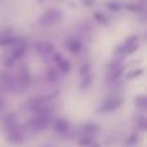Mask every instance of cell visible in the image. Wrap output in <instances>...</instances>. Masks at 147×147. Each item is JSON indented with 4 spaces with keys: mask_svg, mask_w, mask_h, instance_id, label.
Segmentation results:
<instances>
[{
    "mask_svg": "<svg viewBox=\"0 0 147 147\" xmlns=\"http://www.w3.org/2000/svg\"><path fill=\"white\" fill-rule=\"evenodd\" d=\"M88 71H89V66H88V65H83V67H81V70H80V75L81 76L86 75Z\"/></svg>",
    "mask_w": 147,
    "mask_h": 147,
    "instance_id": "603a6c76",
    "label": "cell"
},
{
    "mask_svg": "<svg viewBox=\"0 0 147 147\" xmlns=\"http://www.w3.org/2000/svg\"><path fill=\"white\" fill-rule=\"evenodd\" d=\"M36 49L44 54H52L54 52V47L51 43H38L36 44Z\"/></svg>",
    "mask_w": 147,
    "mask_h": 147,
    "instance_id": "277c9868",
    "label": "cell"
},
{
    "mask_svg": "<svg viewBox=\"0 0 147 147\" xmlns=\"http://www.w3.org/2000/svg\"><path fill=\"white\" fill-rule=\"evenodd\" d=\"M83 128H84V132H85V133H94L97 130V125L96 124H90V123L84 124Z\"/></svg>",
    "mask_w": 147,
    "mask_h": 147,
    "instance_id": "4fadbf2b",
    "label": "cell"
},
{
    "mask_svg": "<svg viewBox=\"0 0 147 147\" xmlns=\"http://www.w3.org/2000/svg\"><path fill=\"white\" fill-rule=\"evenodd\" d=\"M142 74H143V70H142V69L133 70V71H130V72L127 74V78H128V79H134V78H138V76H141Z\"/></svg>",
    "mask_w": 147,
    "mask_h": 147,
    "instance_id": "7c38bea8",
    "label": "cell"
},
{
    "mask_svg": "<svg viewBox=\"0 0 147 147\" xmlns=\"http://www.w3.org/2000/svg\"><path fill=\"white\" fill-rule=\"evenodd\" d=\"M80 143L81 146H88V145H90L92 143V136H84V137H81V140H80Z\"/></svg>",
    "mask_w": 147,
    "mask_h": 147,
    "instance_id": "ac0fdd59",
    "label": "cell"
},
{
    "mask_svg": "<svg viewBox=\"0 0 147 147\" xmlns=\"http://www.w3.org/2000/svg\"><path fill=\"white\" fill-rule=\"evenodd\" d=\"M137 124L140 125V128L142 130H146V128H147V119L145 116L138 117V119H137Z\"/></svg>",
    "mask_w": 147,
    "mask_h": 147,
    "instance_id": "e0dca14e",
    "label": "cell"
},
{
    "mask_svg": "<svg viewBox=\"0 0 147 147\" xmlns=\"http://www.w3.org/2000/svg\"><path fill=\"white\" fill-rule=\"evenodd\" d=\"M20 76H21V80H22V81H25V83H30V74H28L27 66H22V67H21Z\"/></svg>",
    "mask_w": 147,
    "mask_h": 147,
    "instance_id": "9c48e42d",
    "label": "cell"
},
{
    "mask_svg": "<svg viewBox=\"0 0 147 147\" xmlns=\"http://www.w3.org/2000/svg\"><path fill=\"white\" fill-rule=\"evenodd\" d=\"M49 121H51V117L48 116V114H38V116L31 119L30 121V127L35 128V129H44V128L48 127Z\"/></svg>",
    "mask_w": 147,
    "mask_h": 147,
    "instance_id": "3957f363",
    "label": "cell"
},
{
    "mask_svg": "<svg viewBox=\"0 0 147 147\" xmlns=\"http://www.w3.org/2000/svg\"><path fill=\"white\" fill-rule=\"evenodd\" d=\"M57 66L59 67V70H61L62 72H69V71H70V67H71V65H70V62L67 61V59L62 58L61 61L57 63Z\"/></svg>",
    "mask_w": 147,
    "mask_h": 147,
    "instance_id": "30bf717a",
    "label": "cell"
},
{
    "mask_svg": "<svg viewBox=\"0 0 147 147\" xmlns=\"http://www.w3.org/2000/svg\"><path fill=\"white\" fill-rule=\"evenodd\" d=\"M84 80H83V83H81V89H84V88H88V85H89V83H90V78H89V75L86 74V75H84Z\"/></svg>",
    "mask_w": 147,
    "mask_h": 147,
    "instance_id": "44dd1931",
    "label": "cell"
},
{
    "mask_svg": "<svg viewBox=\"0 0 147 147\" xmlns=\"http://www.w3.org/2000/svg\"><path fill=\"white\" fill-rule=\"evenodd\" d=\"M121 72H123V67H114V70H112V72H111V78L117 79L121 75Z\"/></svg>",
    "mask_w": 147,
    "mask_h": 147,
    "instance_id": "d6986e66",
    "label": "cell"
},
{
    "mask_svg": "<svg viewBox=\"0 0 147 147\" xmlns=\"http://www.w3.org/2000/svg\"><path fill=\"white\" fill-rule=\"evenodd\" d=\"M47 78L51 81H56L57 79H58V74L54 71V69H49L48 71H47Z\"/></svg>",
    "mask_w": 147,
    "mask_h": 147,
    "instance_id": "9a60e30c",
    "label": "cell"
},
{
    "mask_svg": "<svg viewBox=\"0 0 147 147\" xmlns=\"http://www.w3.org/2000/svg\"><path fill=\"white\" fill-rule=\"evenodd\" d=\"M54 129L58 133H66L67 130H69V123L62 119L56 120V121H54Z\"/></svg>",
    "mask_w": 147,
    "mask_h": 147,
    "instance_id": "5b68a950",
    "label": "cell"
},
{
    "mask_svg": "<svg viewBox=\"0 0 147 147\" xmlns=\"http://www.w3.org/2000/svg\"><path fill=\"white\" fill-rule=\"evenodd\" d=\"M25 51H26L25 45H16V48L13 49L12 58H13V59H18V58H21V57L23 56V53H25Z\"/></svg>",
    "mask_w": 147,
    "mask_h": 147,
    "instance_id": "ba28073f",
    "label": "cell"
},
{
    "mask_svg": "<svg viewBox=\"0 0 147 147\" xmlns=\"http://www.w3.org/2000/svg\"><path fill=\"white\" fill-rule=\"evenodd\" d=\"M8 140H9V142H12V143H22L23 142V136L21 134L17 129H14L13 132L9 133Z\"/></svg>",
    "mask_w": 147,
    "mask_h": 147,
    "instance_id": "8992f818",
    "label": "cell"
},
{
    "mask_svg": "<svg viewBox=\"0 0 147 147\" xmlns=\"http://www.w3.org/2000/svg\"><path fill=\"white\" fill-rule=\"evenodd\" d=\"M137 140H138V136H137V134H133V136H130L129 140H128L127 142H128V143H134Z\"/></svg>",
    "mask_w": 147,
    "mask_h": 147,
    "instance_id": "d4e9b609",
    "label": "cell"
},
{
    "mask_svg": "<svg viewBox=\"0 0 147 147\" xmlns=\"http://www.w3.org/2000/svg\"><path fill=\"white\" fill-rule=\"evenodd\" d=\"M67 48H69L70 52H72V53H78L79 51H80L81 48V44L79 40H75V39H71V40L67 41Z\"/></svg>",
    "mask_w": 147,
    "mask_h": 147,
    "instance_id": "52a82bcc",
    "label": "cell"
},
{
    "mask_svg": "<svg viewBox=\"0 0 147 147\" xmlns=\"http://www.w3.org/2000/svg\"><path fill=\"white\" fill-rule=\"evenodd\" d=\"M94 3H96V0H83V4L85 7H92V5H94Z\"/></svg>",
    "mask_w": 147,
    "mask_h": 147,
    "instance_id": "cb8c5ba5",
    "label": "cell"
},
{
    "mask_svg": "<svg viewBox=\"0 0 147 147\" xmlns=\"http://www.w3.org/2000/svg\"><path fill=\"white\" fill-rule=\"evenodd\" d=\"M134 102H136V105H137L138 107H141V110H146L147 99H146L145 96H138V97H136Z\"/></svg>",
    "mask_w": 147,
    "mask_h": 147,
    "instance_id": "8fae6325",
    "label": "cell"
},
{
    "mask_svg": "<svg viewBox=\"0 0 147 147\" xmlns=\"http://www.w3.org/2000/svg\"><path fill=\"white\" fill-rule=\"evenodd\" d=\"M94 20H96L97 22L102 23V25L107 23V18H106V16L102 14V13H94Z\"/></svg>",
    "mask_w": 147,
    "mask_h": 147,
    "instance_id": "2e32d148",
    "label": "cell"
},
{
    "mask_svg": "<svg viewBox=\"0 0 147 147\" xmlns=\"http://www.w3.org/2000/svg\"><path fill=\"white\" fill-rule=\"evenodd\" d=\"M61 18H62V12L59 9H49L41 16L39 23H40V26H51L53 23H57Z\"/></svg>",
    "mask_w": 147,
    "mask_h": 147,
    "instance_id": "6da1fadb",
    "label": "cell"
},
{
    "mask_svg": "<svg viewBox=\"0 0 147 147\" xmlns=\"http://www.w3.org/2000/svg\"><path fill=\"white\" fill-rule=\"evenodd\" d=\"M138 41V36H130V38H128L127 40H125V43H124V45H132V44H136Z\"/></svg>",
    "mask_w": 147,
    "mask_h": 147,
    "instance_id": "ffe728a7",
    "label": "cell"
},
{
    "mask_svg": "<svg viewBox=\"0 0 147 147\" xmlns=\"http://www.w3.org/2000/svg\"><path fill=\"white\" fill-rule=\"evenodd\" d=\"M123 101L121 98H119V97H112V98H109L107 101H105L103 103L99 106V112H111L114 111V110L119 109L120 106H121Z\"/></svg>",
    "mask_w": 147,
    "mask_h": 147,
    "instance_id": "7a4b0ae2",
    "label": "cell"
},
{
    "mask_svg": "<svg viewBox=\"0 0 147 147\" xmlns=\"http://www.w3.org/2000/svg\"><path fill=\"white\" fill-rule=\"evenodd\" d=\"M13 63H14V59H13L12 57H10V58L8 59V61H5V66H8V67H9V66H12Z\"/></svg>",
    "mask_w": 147,
    "mask_h": 147,
    "instance_id": "484cf974",
    "label": "cell"
},
{
    "mask_svg": "<svg viewBox=\"0 0 147 147\" xmlns=\"http://www.w3.org/2000/svg\"><path fill=\"white\" fill-rule=\"evenodd\" d=\"M106 7L109 8L110 10H112V12H117V10H120L121 5H120L119 3H116V1H110V3H107Z\"/></svg>",
    "mask_w": 147,
    "mask_h": 147,
    "instance_id": "5bb4252c",
    "label": "cell"
},
{
    "mask_svg": "<svg viewBox=\"0 0 147 147\" xmlns=\"http://www.w3.org/2000/svg\"><path fill=\"white\" fill-rule=\"evenodd\" d=\"M93 147H101V146H99L98 143H96V145H93Z\"/></svg>",
    "mask_w": 147,
    "mask_h": 147,
    "instance_id": "4316f807",
    "label": "cell"
},
{
    "mask_svg": "<svg viewBox=\"0 0 147 147\" xmlns=\"http://www.w3.org/2000/svg\"><path fill=\"white\" fill-rule=\"evenodd\" d=\"M125 8L132 10V12H140L141 10V7H138V5H125Z\"/></svg>",
    "mask_w": 147,
    "mask_h": 147,
    "instance_id": "7402d4cb",
    "label": "cell"
}]
</instances>
